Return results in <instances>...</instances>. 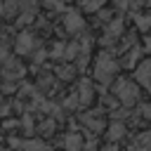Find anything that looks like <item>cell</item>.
Segmentation results:
<instances>
[{
    "mask_svg": "<svg viewBox=\"0 0 151 151\" xmlns=\"http://www.w3.org/2000/svg\"><path fill=\"white\" fill-rule=\"evenodd\" d=\"M113 92L118 94V99H120L125 106H132V104L137 101V97H139L137 85H132V80H127V78H118L116 85H113Z\"/></svg>",
    "mask_w": 151,
    "mask_h": 151,
    "instance_id": "cell-1",
    "label": "cell"
},
{
    "mask_svg": "<svg viewBox=\"0 0 151 151\" xmlns=\"http://www.w3.org/2000/svg\"><path fill=\"white\" fill-rule=\"evenodd\" d=\"M113 76H116V61L109 57V54H101V57H97V64H94V78L99 80V83H111L113 80Z\"/></svg>",
    "mask_w": 151,
    "mask_h": 151,
    "instance_id": "cell-2",
    "label": "cell"
},
{
    "mask_svg": "<svg viewBox=\"0 0 151 151\" xmlns=\"http://www.w3.org/2000/svg\"><path fill=\"white\" fill-rule=\"evenodd\" d=\"M134 76H137V80H139L144 87H149V90H151V61H144V64L137 68V73H134Z\"/></svg>",
    "mask_w": 151,
    "mask_h": 151,
    "instance_id": "cell-3",
    "label": "cell"
},
{
    "mask_svg": "<svg viewBox=\"0 0 151 151\" xmlns=\"http://www.w3.org/2000/svg\"><path fill=\"white\" fill-rule=\"evenodd\" d=\"M64 24H66V28H68L71 33H76V31H80V28H83V24H85V21H83V17H80V14L68 12V14H66V19H64Z\"/></svg>",
    "mask_w": 151,
    "mask_h": 151,
    "instance_id": "cell-4",
    "label": "cell"
},
{
    "mask_svg": "<svg viewBox=\"0 0 151 151\" xmlns=\"http://www.w3.org/2000/svg\"><path fill=\"white\" fill-rule=\"evenodd\" d=\"M64 146H66V151H83V137L76 134V132H71L64 139Z\"/></svg>",
    "mask_w": 151,
    "mask_h": 151,
    "instance_id": "cell-5",
    "label": "cell"
},
{
    "mask_svg": "<svg viewBox=\"0 0 151 151\" xmlns=\"http://www.w3.org/2000/svg\"><path fill=\"white\" fill-rule=\"evenodd\" d=\"M132 149H134V151H151V132H144V134H139V137L134 139Z\"/></svg>",
    "mask_w": 151,
    "mask_h": 151,
    "instance_id": "cell-6",
    "label": "cell"
},
{
    "mask_svg": "<svg viewBox=\"0 0 151 151\" xmlns=\"http://www.w3.org/2000/svg\"><path fill=\"white\" fill-rule=\"evenodd\" d=\"M31 45H33V35H31V33H21L19 40H17V50H19V52H28Z\"/></svg>",
    "mask_w": 151,
    "mask_h": 151,
    "instance_id": "cell-7",
    "label": "cell"
},
{
    "mask_svg": "<svg viewBox=\"0 0 151 151\" xmlns=\"http://www.w3.org/2000/svg\"><path fill=\"white\" fill-rule=\"evenodd\" d=\"M92 99V87H90V80H83L80 83V97H78V104H87Z\"/></svg>",
    "mask_w": 151,
    "mask_h": 151,
    "instance_id": "cell-8",
    "label": "cell"
},
{
    "mask_svg": "<svg viewBox=\"0 0 151 151\" xmlns=\"http://www.w3.org/2000/svg\"><path fill=\"white\" fill-rule=\"evenodd\" d=\"M123 134H125V125L118 123V120L111 123V127H109V139H120Z\"/></svg>",
    "mask_w": 151,
    "mask_h": 151,
    "instance_id": "cell-9",
    "label": "cell"
},
{
    "mask_svg": "<svg viewBox=\"0 0 151 151\" xmlns=\"http://www.w3.org/2000/svg\"><path fill=\"white\" fill-rule=\"evenodd\" d=\"M83 123H85L90 130H101V127H104L101 120H99V116H83Z\"/></svg>",
    "mask_w": 151,
    "mask_h": 151,
    "instance_id": "cell-10",
    "label": "cell"
},
{
    "mask_svg": "<svg viewBox=\"0 0 151 151\" xmlns=\"http://www.w3.org/2000/svg\"><path fill=\"white\" fill-rule=\"evenodd\" d=\"M120 28H123V21L118 19L116 24H111V26H109V33H106V38H116V35L120 33Z\"/></svg>",
    "mask_w": 151,
    "mask_h": 151,
    "instance_id": "cell-11",
    "label": "cell"
},
{
    "mask_svg": "<svg viewBox=\"0 0 151 151\" xmlns=\"http://www.w3.org/2000/svg\"><path fill=\"white\" fill-rule=\"evenodd\" d=\"M73 54H78V45H68L64 52V59H73Z\"/></svg>",
    "mask_w": 151,
    "mask_h": 151,
    "instance_id": "cell-12",
    "label": "cell"
},
{
    "mask_svg": "<svg viewBox=\"0 0 151 151\" xmlns=\"http://www.w3.org/2000/svg\"><path fill=\"white\" fill-rule=\"evenodd\" d=\"M137 24H139L142 28H149V26H151V19H149V17H139V19H137Z\"/></svg>",
    "mask_w": 151,
    "mask_h": 151,
    "instance_id": "cell-13",
    "label": "cell"
},
{
    "mask_svg": "<svg viewBox=\"0 0 151 151\" xmlns=\"http://www.w3.org/2000/svg\"><path fill=\"white\" fill-rule=\"evenodd\" d=\"M59 76H61V78H71V76H73V68H68V66H66V68H59Z\"/></svg>",
    "mask_w": 151,
    "mask_h": 151,
    "instance_id": "cell-14",
    "label": "cell"
},
{
    "mask_svg": "<svg viewBox=\"0 0 151 151\" xmlns=\"http://www.w3.org/2000/svg\"><path fill=\"white\" fill-rule=\"evenodd\" d=\"M99 5H101V2H87V5H85V7H87V9H97V7H99Z\"/></svg>",
    "mask_w": 151,
    "mask_h": 151,
    "instance_id": "cell-15",
    "label": "cell"
},
{
    "mask_svg": "<svg viewBox=\"0 0 151 151\" xmlns=\"http://www.w3.org/2000/svg\"><path fill=\"white\" fill-rule=\"evenodd\" d=\"M101 151H118V149H116V144H109V146H106V149H101Z\"/></svg>",
    "mask_w": 151,
    "mask_h": 151,
    "instance_id": "cell-16",
    "label": "cell"
},
{
    "mask_svg": "<svg viewBox=\"0 0 151 151\" xmlns=\"http://www.w3.org/2000/svg\"><path fill=\"white\" fill-rule=\"evenodd\" d=\"M144 116H146V118H151V106H144Z\"/></svg>",
    "mask_w": 151,
    "mask_h": 151,
    "instance_id": "cell-17",
    "label": "cell"
},
{
    "mask_svg": "<svg viewBox=\"0 0 151 151\" xmlns=\"http://www.w3.org/2000/svg\"><path fill=\"white\" fill-rule=\"evenodd\" d=\"M146 50L151 52V38H146Z\"/></svg>",
    "mask_w": 151,
    "mask_h": 151,
    "instance_id": "cell-18",
    "label": "cell"
},
{
    "mask_svg": "<svg viewBox=\"0 0 151 151\" xmlns=\"http://www.w3.org/2000/svg\"><path fill=\"white\" fill-rule=\"evenodd\" d=\"M42 151H52V149H42Z\"/></svg>",
    "mask_w": 151,
    "mask_h": 151,
    "instance_id": "cell-19",
    "label": "cell"
}]
</instances>
